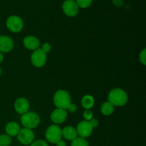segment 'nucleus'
<instances>
[{"instance_id": "f257e3e1", "label": "nucleus", "mask_w": 146, "mask_h": 146, "mask_svg": "<svg viewBox=\"0 0 146 146\" xmlns=\"http://www.w3.org/2000/svg\"><path fill=\"white\" fill-rule=\"evenodd\" d=\"M108 101L114 107L124 106L128 101V94L123 88H113L108 93Z\"/></svg>"}, {"instance_id": "f03ea898", "label": "nucleus", "mask_w": 146, "mask_h": 146, "mask_svg": "<svg viewBox=\"0 0 146 146\" xmlns=\"http://www.w3.org/2000/svg\"><path fill=\"white\" fill-rule=\"evenodd\" d=\"M54 104L57 108L67 110L71 104V97L69 93L64 89L58 90L53 97Z\"/></svg>"}, {"instance_id": "7ed1b4c3", "label": "nucleus", "mask_w": 146, "mask_h": 146, "mask_svg": "<svg viewBox=\"0 0 146 146\" xmlns=\"http://www.w3.org/2000/svg\"><path fill=\"white\" fill-rule=\"evenodd\" d=\"M40 121V116L34 111H28L21 117V123L23 127L31 130L36 128L39 125Z\"/></svg>"}, {"instance_id": "20e7f679", "label": "nucleus", "mask_w": 146, "mask_h": 146, "mask_svg": "<svg viewBox=\"0 0 146 146\" xmlns=\"http://www.w3.org/2000/svg\"><path fill=\"white\" fill-rule=\"evenodd\" d=\"M45 137L47 142L51 144H56L62 138V129L58 125H51L46 128Z\"/></svg>"}, {"instance_id": "39448f33", "label": "nucleus", "mask_w": 146, "mask_h": 146, "mask_svg": "<svg viewBox=\"0 0 146 146\" xmlns=\"http://www.w3.org/2000/svg\"><path fill=\"white\" fill-rule=\"evenodd\" d=\"M6 25L10 31L13 33H18L24 28V21L19 16L11 15L7 18Z\"/></svg>"}, {"instance_id": "423d86ee", "label": "nucleus", "mask_w": 146, "mask_h": 146, "mask_svg": "<svg viewBox=\"0 0 146 146\" xmlns=\"http://www.w3.org/2000/svg\"><path fill=\"white\" fill-rule=\"evenodd\" d=\"M46 61L47 54L40 48L34 51L31 54V62L34 66L36 68H41L46 64Z\"/></svg>"}, {"instance_id": "0eeeda50", "label": "nucleus", "mask_w": 146, "mask_h": 146, "mask_svg": "<svg viewBox=\"0 0 146 146\" xmlns=\"http://www.w3.org/2000/svg\"><path fill=\"white\" fill-rule=\"evenodd\" d=\"M17 138L20 143L24 145H29L32 143L35 138V135L32 130L28 128H22L17 135Z\"/></svg>"}, {"instance_id": "6e6552de", "label": "nucleus", "mask_w": 146, "mask_h": 146, "mask_svg": "<svg viewBox=\"0 0 146 146\" xmlns=\"http://www.w3.org/2000/svg\"><path fill=\"white\" fill-rule=\"evenodd\" d=\"M62 9L66 16L74 17L78 14L79 7L75 0H65L62 4Z\"/></svg>"}, {"instance_id": "1a4fd4ad", "label": "nucleus", "mask_w": 146, "mask_h": 146, "mask_svg": "<svg viewBox=\"0 0 146 146\" xmlns=\"http://www.w3.org/2000/svg\"><path fill=\"white\" fill-rule=\"evenodd\" d=\"M76 131L78 133V137H81L83 138H87L91 135L93 133L94 128L91 126L89 122L86 121H81L77 125Z\"/></svg>"}, {"instance_id": "9d476101", "label": "nucleus", "mask_w": 146, "mask_h": 146, "mask_svg": "<svg viewBox=\"0 0 146 146\" xmlns=\"http://www.w3.org/2000/svg\"><path fill=\"white\" fill-rule=\"evenodd\" d=\"M68 117V112L66 110L61 108H56L52 111L50 115L51 121L56 125L61 124L65 122Z\"/></svg>"}, {"instance_id": "9b49d317", "label": "nucleus", "mask_w": 146, "mask_h": 146, "mask_svg": "<svg viewBox=\"0 0 146 146\" xmlns=\"http://www.w3.org/2000/svg\"><path fill=\"white\" fill-rule=\"evenodd\" d=\"M14 107L17 113H18L20 115H23L29 111L30 104L27 98L24 97H20L16 100Z\"/></svg>"}, {"instance_id": "f8f14e48", "label": "nucleus", "mask_w": 146, "mask_h": 146, "mask_svg": "<svg viewBox=\"0 0 146 146\" xmlns=\"http://www.w3.org/2000/svg\"><path fill=\"white\" fill-rule=\"evenodd\" d=\"M14 42L11 37L8 36H0V52L4 53L10 52L14 48Z\"/></svg>"}, {"instance_id": "ddd939ff", "label": "nucleus", "mask_w": 146, "mask_h": 146, "mask_svg": "<svg viewBox=\"0 0 146 146\" xmlns=\"http://www.w3.org/2000/svg\"><path fill=\"white\" fill-rule=\"evenodd\" d=\"M23 44L27 49L35 51L40 48V41L37 37L34 36H27L23 40Z\"/></svg>"}, {"instance_id": "4468645a", "label": "nucleus", "mask_w": 146, "mask_h": 146, "mask_svg": "<svg viewBox=\"0 0 146 146\" xmlns=\"http://www.w3.org/2000/svg\"><path fill=\"white\" fill-rule=\"evenodd\" d=\"M20 130H21L20 125H19L18 123L15 122V121L9 122L5 126L6 134L11 137H11L17 136Z\"/></svg>"}, {"instance_id": "2eb2a0df", "label": "nucleus", "mask_w": 146, "mask_h": 146, "mask_svg": "<svg viewBox=\"0 0 146 146\" xmlns=\"http://www.w3.org/2000/svg\"><path fill=\"white\" fill-rule=\"evenodd\" d=\"M78 137L76 129L73 126H66L62 129V138L67 141H72Z\"/></svg>"}, {"instance_id": "dca6fc26", "label": "nucleus", "mask_w": 146, "mask_h": 146, "mask_svg": "<svg viewBox=\"0 0 146 146\" xmlns=\"http://www.w3.org/2000/svg\"><path fill=\"white\" fill-rule=\"evenodd\" d=\"M81 104L85 110H91L95 104V100L91 95H86L81 99Z\"/></svg>"}, {"instance_id": "f3484780", "label": "nucleus", "mask_w": 146, "mask_h": 146, "mask_svg": "<svg viewBox=\"0 0 146 146\" xmlns=\"http://www.w3.org/2000/svg\"><path fill=\"white\" fill-rule=\"evenodd\" d=\"M113 111L114 106L108 101H106L101 105V112L103 115L108 116V115H111L113 113Z\"/></svg>"}, {"instance_id": "a211bd4d", "label": "nucleus", "mask_w": 146, "mask_h": 146, "mask_svg": "<svg viewBox=\"0 0 146 146\" xmlns=\"http://www.w3.org/2000/svg\"><path fill=\"white\" fill-rule=\"evenodd\" d=\"M71 146H89V143L86 139L78 136L71 141Z\"/></svg>"}, {"instance_id": "6ab92c4d", "label": "nucleus", "mask_w": 146, "mask_h": 146, "mask_svg": "<svg viewBox=\"0 0 146 146\" xmlns=\"http://www.w3.org/2000/svg\"><path fill=\"white\" fill-rule=\"evenodd\" d=\"M11 138L7 134L0 135V146H10L11 144Z\"/></svg>"}, {"instance_id": "aec40b11", "label": "nucleus", "mask_w": 146, "mask_h": 146, "mask_svg": "<svg viewBox=\"0 0 146 146\" xmlns=\"http://www.w3.org/2000/svg\"><path fill=\"white\" fill-rule=\"evenodd\" d=\"M92 1L93 0H76V2L78 7L82 9L88 8V7H90Z\"/></svg>"}, {"instance_id": "412c9836", "label": "nucleus", "mask_w": 146, "mask_h": 146, "mask_svg": "<svg viewBox=\"0 0 146 146\" xmlns=\"http://www.w3.org/2000/svg\"><path fill=\"white\" fill-rule=\"evenodd\" d=\"M139 61L143 66L146 65V48H143L139 54Z\"/></svg>"}, {"instance_id": "4be33fe9", "label": "nucleus", "mask_w": 146, "mask_h": 146, "mask_svg": "<svg viewBox=\"0 0 146 146\" xmlns=\"http://www.w3.org/2000/svg\"><path fill=\"white\" fill-rule=\"evenodd\" d=\"M29 146H48V144L44 140L38 139L36 141H34V142L30 144Z\"/></svg>"}, {"instance_id": "5701e85b", "label": "nucleus", "mask_w": 146, "mask_h": 146, "mask_svg": "<svg viewBox=\"0 0 146 146\" xmlns=\"http://www.w3.org/2000/svg\"><path fill=\"white\" fill-rule=\"evenodd\" d=\"M83 117L85 119V121H89L93 118V113L91 110H85L83 113Z\"/></svg>"}, {"instance_id": "b1692460", "label": "nucleus", "mask_w": 146, "mask_h": 146, "mask_svg": "<svg viewBox=\"0 0 146 146\" xmlns=\"http://www.w3.org/2000/svg\"><path fill=\"white\" fill-rule=\"evenodd\" d=\"M40 48H41V50H42L43 51H44V53H46V54H48V53H49L50 51H51V44H49V43H44L43 44H41V47H40Z\"/></svg>"}, {"instance_id": "393cba45", "label": "nucleus", "mask_w": 146, "mask_h": 146, "mask_svg": "<svg viewBox=\"0 0 146 146\" xmlns=\"http://www.w3.org/2000/svg\"><path fill=\"white\" fill-rule=\"evenodd\" d=\"M76 110H77L76 105L75 104H73V103H71V104L69 105V106L68 107V108H67L66 111H68V112L71 113H74L76 111Z\"/></svg>"}, {"instance_id": "a878e982", "label": "nucleus", "mask_w": 146, "mask_h": 146, "mask_svg": "<svg viewBox=\"0 0 146 146\" xmlns=\"http://www.w3.org/2000/svg\"><path fill=\"white\" fill-rule=\"evenodd\" d=\"M88 122H89L90 125H91V126L93 128H96V127H98V124H99V121H98V119H96V118H93L91 120H90Z\"/></svg>"}, {"instance_id": "bb28decb", "label": "nucleus", "mask_w": 146, "mask_h": 146, "mask_svg": "<svg viewBox=\"0 0 146 146\" xmlns=\"http://www.w3.org/2000/svg\"><path fill=\"white\" fill-rule=\"evenodd\" d=\"M112 1L115 7H121V6L123 4V0H112Z\"/></svg>"}, {"instance_id": "cd10ccee", "label": "nucleus", "mask_w": 146, "mask_h": 146, "mask_svg": "<svg viewBox=\"0 0 146 146\" xmlns=\"http://www.w3.org/2000/svg\"><path fill=\"white\" fill-rule=\"evenodd\" d=\"M55 145L56 146H66V143L65 141H63V140H60V141H58Z\"/></svg>"}, {"instance_id": "c85d7f7f", "label": "nucleus", "mask_w": 146, "mask_h": 146, "mask_svg": "<svg viewBox=\"0 0 146 146\" xmlns=\"http://www.w3.org/2000/svg\"><path fill=\"white\" fill-rule=\"evenodd\" d=\"M3 61H4V55L2 53L0 52V64L3 62Z\"/></svg>"}, {"instance_id": "c756f323", "label": "nucleus", "mask_w": 146, "mask_h": 146, "mask_svg": "<svg viewBox=\"0 0 146 146\" xmlns=\"http://www.w3.org/2000/svg\"><path fill=\"white\" fill-rule=\"evenodd\" d=\"M1 67H0V76H1Z\"/></svg>"}]
</instances>
